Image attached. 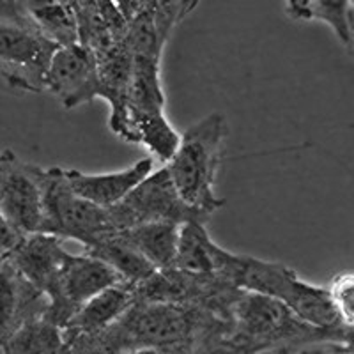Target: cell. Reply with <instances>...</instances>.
<instances>
[{
  "instance_id": "obj_1",
  "label": "cell",
  "mask_w": 354,
  "mask_h": 354,
  "mask_svg": "<svg viewBox=\"0 0 354 354\" xmlns=\"http://www.w3.org/2000/svg\"><path fill=\"white\" fill-rule=\"evenodd\" d=\"M232 328L205 306L137 299L105 330L69 338L64 353H229Z\"/></svg>"
},
{
  "instance_id": "obj_2",
  "label": "cell",
  "mask_w": 354,
  "mask_h": 354,
  "mask_svg": "<svg viewBox=\"0 0 354 354\" xmlns=\"http://www.w3.org/2000/svg\"><path fill=\"white\" fill-rule=\"evenodd\" d=\"M229 353H301L319 346L322 328L303 321L282 299L243 290L232 310Z\"/></svg>"
},
{
  "instance_id": "obj_3",
  "label": "cell",
  "mask_w": 354,
  "mask_h": 354,
  "mask_svg": "<svg viewBox=\"0 0 354 354\" xmlns=\"http://www.w3.org/2000/svg\"><path fill=\"white\" fill-rule=\"evenodd\" d=\"M227 131L225 117L209 113L183 133L176 154L165 163L181 197L207 216L225 204L214 194V183L223 160Z\"/></svg>"
},
{
  "instance_id": "obj_4",
  "label": "cell",
  "mask_w": 354,
  "mask_h": 354,
  "mask_svg": "<svg viewBox=\"0 0 354 354\" xmlns=\"http://www.w3.org/2000/svg\"><path fill=\"white\" fill-rule=\"evenodd\" d=\"M227 280L245 290L282 299L303 321L322 330L342 322L335 308L330 289L305 282L283 262L234 255L232 264L227 271Z\"/></svg>"
},
{
  "instance_id": "obj_5",
  "label": "cell",
  "mask_w": 354,
  "mask_h": 354,
  "mask_svg": "<svg viewBox=\"0 0 354 354\" xmlns=\"http://www.w3.org/2000/svg\"><path fill=\"white\" fill-rule=\"evenodd\" d=\"M44 213L39 232L75 239L85 246L94 245L117 232L109 207L94 204L69 185L64 169H43Z\"/></svg>"
},
{
  "instance_id": "obj_6",
  "label": "cell",
  "mask_w": 354,
  "mask_h": 354,
  "mask_svg": "<svg viewBox=\"0 0 354 354\" xmlns=\"http://www.w3.org/2000/svg\"><path fill=\"white\" fill-rule=\"evenodd\" d=\"M62 44L44 36L34 25L2 20L0 25V73L18 91H46L53 55Z\"/></svg>"
},
{
  "instance_id": "obj_7",
  "label": "cell",
  "mask_w": 354,
  "mask_h": 354,
  "mask_svg": "<svg viewBox=\"0 0 354 354\" xmlns=\"http://www.w3.org/2000/svg\"><path fill=\"white\" fill-rule=\"evenodd\" d=\"M110 214L115 230L149 221H170L183 225L188 221L207 223L209 220L207 214L192 207L181 197L165 165L153 170L129 192L128 197L110 207Z\"/></svg>"
},
{
  "instance_id": "obj_8",
  "label": "cell",
  "mask_w": 354,
  "mask_h": 354,
  "mask_svg": "<svg viewBox=\"0 0 354 354\" xmlns=\"http://www.w3.org/2000/svg\"><path fill=\"white\" fill-rule=\"evenodd\" d=\"M119 282H122L121 274L101 259L85 252L82 255L68 254L61 271L46 289L50 298L46 319L64 330L88 299Z\"/></svg>"
},
{
  "instance_id": "obj_9",
  "label": "cell",
  "mask_w": 354,
  "mask_h": 354,
  "mask_svg": "<svg viewBox=\"0 0 354 354\" xmlns=\"http://www.w3.org/2000/svg\"><path fill=\"white\" fill-rule=\"evenodd\" d=\"M43 167L25 163L11 149L0 158V218L24 232H39L44 213Z\"/></svg>"
},
{
  "instance_id": "obj_10",
  "label": "cell",
  "mask_w": 354,
  "mask_h": 354,
  "mask_svg": "<svg viewBox=\"0 0 354 354\" xmlns=\"http://www.w3.org/2000/svg\"><path fill=\"white\" fill-rule=\"evenodd\" d=\"M97 57L84 43L62 44L53 55L46 91L61 97L66 109H77L97 97Z\"/></svg>"
},
{
  "instance_id": "obj_11",
  "label": "cell",
  "mask_w": 354,
  "mask_h": 354,
  "mask_svg": "<svg viewBox=\"0 0 354 354\" xmlns=\"http://www.w3.org/2000/svg\"><path fill=\"white\" fill-rule=\"evenodd\" d=\"M48 294L2 261L0 266V340H6L21 324L46 317Z\"/></svg>"
},
{
  "instance_id": "obj_12",
  "label": "cell",
  "mask_w": 354,
  "mask_h": 354,
  "mask_svg": "<svg viewBox=\"0 0 354 354\" xmlns=\"http://www.w3.org/2000/svg\"><path fill=\"white\" fill-rule=\"evenodd\" d=\"M68 254L62 246V238L48 232H32L11 255L0 261L9 262L28 282L46 292Z\"/></svg>"
},
{
  "instance_id": "obj_13",
  "label": "cell",
  "mask_w": 354,
  "mask_h": 354,
  "mask_svg": "<svg viewBox=\"0 0 354 354\" xmlns=\"http://www.w3.org/2000/svg\"><path fill=\"white\" fill-rule=\"evenodd\" d=\"M154 170V158L147 156L135 161L128 169L105 174H84L66 170L69 185L85 198L103 207H113L128 197V194Z\"/></svg>"
},
{
  "instance_id": "obj_14",
  "label": "cell",
  "mask_w": 354,
  "mask_h": 354,
  "mask_svg": "<svg viewBox=\"0 0 354 354\" xmlns=\"http://www.w3.org/2000/svg\"><path fill=\"white\" fill-rule=\"evenodd\" d=\"M135 301H137V292H135V286L131 283L119 282L115 286L106 287L105 290H101L88 299L66 324V342L69 338L105 330L117 319H121L126 314V310Z\"/></svg>"
},
{
  "instance_id": "obj_15",
  "label": "cell",
  "mask_w": 354,
  "mask_h": 354,
  "mask_svg": "<svg viewBox=\"0 0 354 354\" xmlns=\"http://www.w3.org/2000/svg\"><path fill=\"white\" fill-rule=\"evenodd\" d=\"M117 137L131 144L144 145L151 156L163 165L170 161L181 144V135L170 124L165 110L142 112V110L128 109Z\"/></svg>"
},
{
  "instance_id": "obj_16",
  "label": "cell",
  "mask_w": 354,
  "mask_h": 354,
  "mask_svg": "<svg viewBox=\"0 0 354 354\" xmlns=\"http://www.w3.org/2000/svg\"><path fill=\"white\" fill-rule=\"evenodd\" d=\"M234 254L218 246L205 230L204 221L183 223L179 232L176 268L202 274H220L225 278Z\"/></svg>"
},
{
  "instance_id": "obj_17",
  "label": "cell",
  "mask_w": 354,
  "mask_h": 354,
  "mask_svg": "<svg viewBox=\"0 0 354 354\" xmlns=\"http://www.w3.org/2000/svg\"><path fill=\"white\" fill-rule=\"evenodd\" d=\"M85 254L94 255L112 266L113 270L121 274L122 282H128L131 286H138L158 270L156 266L145 257L137 246H133L121 232H112L94 245L85 246Z\"/></svg>"
},
{
  "instance_id": "obj_18",
  "label": "cell",
  "mask_w": 354,
  "mask_h": 354,
  "mask_svg": "<svg viewBox=\"0 0 354 354\" xmlns=\"http://www.w3.org/2000/svg\"><path fill=\"white\" fill-rule=\"evenodd\" d=\"M117 232H121L133 246H137L158 270L176 264L181 225L170 221H149Z\"/></svg>"
},
{
  "instance_id": "obj_19",
  "label": "cell",
  "mask_w": 354,
  "mask_h": 354,
  "mask_svg": "<svg viewBox=\"0 0 354 354\" xmlns=\"http://www.w3.org/2000/svg\"><path fill=\"white\" fill-rule=\"evenodd\" d=\"M160 62L161 53H133V75L126 110L133 109L142 110V112L165 110V94H163V87H161Z\"/></svg>"
},
{
  "instance_id": "obj_20",
  "label": "cell",
  "mask_w": 354,
  "mask_h": 354,
  "mask_svg": "<svg viewBox=\"0 0 354 354\" xmlns=\"http://www.w3.org/2000/svg\"><path fill=\"white\" fill-rule=\"evenodd\" d=\"M294 20H319L330 25L346 46H353V0H286Z\"/></svg>"
},
{
  "instance_id": "obj_21",
  "label": "cell",
  "mask_w": 354,
  "mask_h": 354,
  "mask_svg": "<svg viewBox=\"0 0 354 354\" xmlns=\"http://www.w3.org/2000/svg\"><path fill=\"white\" fill-rule=\"evenodd\" d=\"M0 351L4 354L64 353V330L46 317L34 319L21 324L6 340H0Z\"/></svg>"
},
{
  "instance_id": "obj_22",
  "label": "cell",
  "mask_w": 354,
  "mask_h": 354,
  "mask_svg": "<svg viewBox=\"0 0 354 354\" xmlns=\"http://www.w3.org/2000/svg\"><path fill=\"white\" fill-rule=\"evenodd\" d=\"M328 289L331 292L340 321L354 328V273L337 274Z\"/></svg>"
},
{
  "instance_id": "obj_23",
  "label": "cell",
  "mask_w": 354,
  "mask_h": 354,
  "mask_svg": "<svg viewBox=\"0 0 354 354\" xmlns=\"http://www.w3.org/2000/svg\"><path fill=\"white\" fill-rule=\"evenodd\" d=\"M28 234L24 232L20 227L11 223L9 220L2 218V232H0V259H6L11 255L18 246L24 243Z\"/></svg>"
}]
</instances>
